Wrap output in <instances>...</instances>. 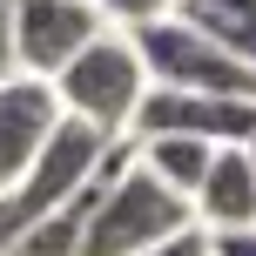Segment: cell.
Wrapping results in <instances>:
<instances>
[{
  "label": "cell",
  "instance_id": "1",
  "mask_svg": "<svg viewBox=\"0 0 256 256\" xmlns=\"http://www.w3.org/2000/svg\"><path fill=\"white\" fill-rule=\"evenodd\" d=\"M48 88H54V102H61V122H81V128H94V135H108V142H128V122H135L142 94H148V68H142L135 40L108 27Z\"/></svg>",
  "mask_w": 256,
  "mask_h": 256
},
{
  "label": "cell",
  "instance_id": "2",
  "mask_svg": "<svg viewBox=\"0 0 256 256\" xmlns=\"http://www.w3.org/2000/svg\"><path fill=\"white\" fill-rule=\"evenodd\" d=\"M189 202L182 196H168L155 176H142L135 155L115 168V182L102 189V202H94L88 230H81L74 256H148L155 243H168L176 230H189Z\"/></svg>",
  "mask_w": 256,
  "mask_h": 256
},
{
  "label": "cell",
  "instance_id": "3",
  "mask_svg": "<svg viewBox=\"0 0 256 256\" xmlns=\"http://www.w3.org/2000/svg\"><path fill=\"white\" fill-rule=\"evenodd\" d=\"M148 68V88H176V94H202V102H250L256 108V68L230 61L222 48H209L202 34H189L182 20L142 27L128 34Z\"/></svg>",
  "mask_w": 256,
  "mask_h": 256
},
{
  "label": "cell",
  "instance_id": "4",
  "mask_svg": "<svg viewBox=\"0 0 256 256\" xmlns=\"http://www.w3.org/2000/svg\"><path fill=\"white\" fill-rule=\"evenodd\" d=\"M108 27L94 0H14V74L54 81L81 48H94Z\"/></svg>",
  "mask_w": 256,
  "mask_h": 256
},
{
  "label": "cell",
  "instance_id": "5",
  "mask_svg": "<svg viewBox=\"0 0 256 256\" xmlns=\"http://www.w3.org/2000/svg\"><path fill=\"white\" fill-rule=\"evenodd\" d=\"M148 135H189V142H209V148H243L256 135V108L250 102H202V94L148 88L135 122H128V142H148Z\"/></svg>",
  "mask_w": 256,
  "mask_h": 256
},
{
  "label": "cell",
  "instance_id": "6",
  "mask_svg": "<svg viewBox=\"0 0 256 256\" xmlns=\"http://www.w3.org/2000/svg\"><path fill=\"white\" fill-rule=\"evenodd\" d=\"M54 128H61V102H54L48 81H27V74L0 81V196H14L34 176Z\"/></svg>",
  "mask_w": 256,
  "mask_h": 256
},
{
  "label": "cell",
  "instance_id": "7",
  "mask_svg": "<svg viewBox=\"0 0 256 256\" xmlns=\"http://www.w3.org/2000/svg\"><path fill=\"white\" fill-rule=\"evenodd\" d=\"M189 216H196V230H202V236L256 230V168H250L243 148H216V155H209V176L196 182Z\"/></svg>",
  "mask_w": 256,
  "mask_h": 256
},
{
  "label": "cell",
  "instance_id": "8",
  "mask_svg": "<svg viewBox=\"0 0 256 256\" xmlns=\"http://www.w3.org/2000/svg\"><path fill=\"white\" fill-rule=\"evenodd\" d=\"M189 34H202L209 48H222L230 61L256 68V0H176V14Z\"/></svg>",
  "mask_w": 256,
  "mask_h": 256
},
{
  "label": "cell",
  "instance_id": "9",
  "mask_svg": "<svg viewBox=\"0 0 256 256\" xmlns=\"http://www.w3.org/2000/svg\"><path fill=\"white\" fill-rule=\"evenodd\" d=\"M94 14H102V27H115V34H142V27H162L168 14H176V0H94Z\"/></svg>",
  "mask_w": 256,
  "mask_h": 256
},
{
  "label": "cell",
  "instance_id": "10",
  "mask_svg": "<svg viewBox=\"0 0 256 256\" xmlns=\"http://www.w3.org/2000/svg\"><path fill=\"white\" fill-rule=\"evenodd\" d=\"M148 256H209V236H202V230H196V222H189V230H176V236H168V243H155Z\"/></svg>",
  "mask_w": 256,
  "mask_h": 256
},
{
  "label": "cell",
  "instance_id": "11",
  "mask_svg": "<svg viewBox=\"0 0 256 256\" xmlns=\"http://www.w3.org/2000/svg\"><path fill=\"white\" fill-rule=\"evenodd\" d=\"M0 81H14V0H0Z\"/></svg>",
  "mask_w": 256,
  "mask_h": 256
},
{
  "label": "cell",
  "instance_id": "12",
  "mask_svg": "<svg viewBox=\"0 0 256 256\" xmlns=\"http://www.w3.org/2000/svg\"><path fill=\"white\" fill-rule=\"evenodd\" d=\"M209 256H256V230H236V236H209Z\"/></svg>",
  "mask_w": 256,
  "mask_h": 256
},
{
  "label": "cell",
  "instance_id": "13",
  "mask_svg": "<svg viewBox=\"0 0 256 256\" xmlns=\"http://www.w3.org/2000/svg\"><path fill=\"white\" fill-rule=\"evenodd\" d=\"M243 155H250V168H256V135H250V142H243Z\"/></svg>",
  "mask_w": 256,
  "mask_h": 256
}]
</instances>
